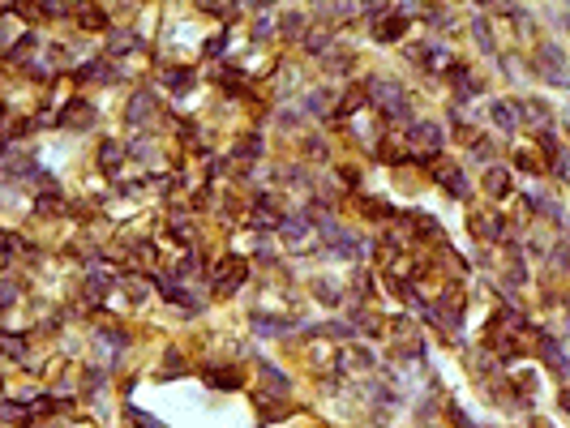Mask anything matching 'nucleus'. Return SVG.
<instances>
[{"label":"nucleus","mask_w":570,"mask_h":428,"mask_svg":"<svg viewBox=\"0 0 570 428\" xmlns=\"http://www.w3.org/2000/svg\"><path fill=\"white\" fill-rule=\"evenodd\" d=\"M408 142L420 150V155H437V150H442V129H437L433 120H416L412 129H408Z\"/></svg>","instance_id":"20e7f679"},{"label":"nucleus","mask_w":570,"mask_h":428,"mask_svg":"<svg viewBox=\"0 0 570 428\" xmlns=\"http://www.w3.org/2000/svg\"><path fill=\"white\" fill-rule=\"evenodd\" d=\"M253 330H258V334H292L296 325H292V321H279V317L258 313V317H253Z\"/></svg>","instance_id":"f8f14e48"},{"label":"nucleus","mask_w":570,"mask_h":428,"mask_svg":"<svg viewBox=\"0 0 570 428\" xmlns=\"http://www.w3.org/2000/svg\"><path fill=\"white\" fill-rule=\"evenodd\" d=\"M485 189H489L493 197H506V193H510V171H506V167H489Z\"/></svg>","instance_id":"ddd939ff"},{"label":"nucleus","mask_w":570,"mask_h":428,"mask_svg":"<svg viewBox=\"0 0 570 428\" xmlns=\"http://www.w3.org/2000/svg\"><path fill=\"white\" fill-rule=\"evenodd\" d=\"M326 43H330V31H326V26H313V31L305 35V47H309V52H326Z\"/></svg>","instance_id":"4be33fe9"},{"label":"nucleus","mask_w":570,"mask_h":428,"mask_svg":"<svg viewBox=\"0 0 570 428\" xmlns=\"http://www.w3.org/2000/svg\"><path fill=\"white\" fill-rule=\"evenodd\" d=\"M536 65H540V73H544L553 86H566V56H562V43H540V47H536Z\"/></svg>","instance_id":"7ed1b4c3"},{"label":"nucleus","mask_w":570,"mask_h":428,"mask_svg":"<svg viewBox=\"0 0 570 428\" xmlns=\"http://www.w3.org/2000/svg\"><path fill=\"white\" fill-rule=\"evenodd\" d=\"M356 13V0H321V17H335V22H343V17H352Z\"/></svg>","instance_id":"4468645a"},{"label":"nucleus","mask_w":570,"mask_h":428,"mask_svg":"<svg viewBox=\"0 0 570 428\" xmlns=\"http://www.w3.org/2000/svg\"><path fill=\"white\" fill-rule=\"evenodd\" d=\"M197 274H202V257H197V253L181 257V266H176V279H197Z\"/></svg>","instance_id":"b1692460"},{"label":"nucleus","mask_w":570,"mask_h":428,"mask_svg":"<svg viewBox=\"0 0 570 428\" xmlns=\"http://www.w3.org/2000/svg\"><path fill=\"white\" fill-rule=\"evenodd\" d=\"M78 22H82V26H86V31H99V26H108V17H103V13H99L94 5H82V13H78Z\"/></svg>","instance_id":"5701e85b"},{"label":"nucleus","mask_w":570,"mask_h":428,"mask_svg":"<svg viewBox=\"0 0 570 428\" xmlns=\"http://www.w3.org/2000/svg\"><path fill=\"white\" fill-rule=\"evenodd\" d=\"M206 382H210L215 390H236V382H240V377H236L232 368H206Z\"/></svg>","instance_id":"f3484780"},{"label":"nucleus","mask_w":570,"mask_h":428,"mask_svg":"<svg viewBox=\"0 0 570 428\" xmlns=\"http://www.w3.org/2000/svg\"><path fill=\"white\" fill-rule=\"evenodd\" d=\"M442 185H446V193H451V197H467L463 176H459V167H451V163H442Z\"/></svg>","instance_id":"dca6fc26"},{"label":"nucleus","mask_w":570,"mask_h":428,"mask_svg":"<svg viewBox=\"0 0 570 428\" xmlns=\"http://www.w3.org/2000/svg\"><path fill=\"white\" fill-rule=\"evenodd\" d=\"M390 5V0H360V9L369 13V17H382V9Z\"/></svg>","instance_id":"473e14b6"},{"label":"nucleus","mask_w":570,"mask_h":428,"mask_svg":"<svg viewBox=\"0 0 570 428\" xmlns=\"http://www.w3.org/2000/svg\"><path fill=\"white\" fill-rule=\"evenodd\" d=\"M219 82L228 86V90H244V73H240V69H223V73H219Z\"/></svg>","instance_id":"bb28decb"},{"label":"nucleus","mask_w":570,"mask_h":428,"mask_svg":"<svg viewBox=\"0 0 570 428\" xmlns=\"http://www.w3.org/2000/svg\"><path fill=\"white\" fill-rule=\"evenodd\" d=\"M472 31H476V39H480V52H493V31H489V22H472Z\"/></svg>","instance_id":"a878e982"},{"label":"nucleus","mask_w":570,"mask_h":428,"mask_svg":"<svg viewBox=\"0 0 570 428\" xmlns=\"http://www.w3.org/2000/svg\"><path fill=\"white\" fill-rule=\"evenodd\" d=\"M39 210H43V214H52V210H60V197H39Z\"/></svg>","instance_id":"4c0bfd02"},{"label":"nucleus","mask_w":570,"mask_h":428,"mask_svg":"<svg viewBox=\"0 0 570 428\" xmlns=\"http://www.w3.org/2000/svg\"><path fill=\"white\" fill-rule=\"evenodd\" d=\"M403 26H408V22H403L399 13H394V17H378V26H374V35H378V43H394V39L403 35Z\"/></svg>","instance_id":"1a4fd4ad"},{"label":"nucleus","mask_w":570,"mask_h":428,"mask_svg":"<svg viewBox=\"0 0 570 428\" xmlns=\"http://www.w3.org/2000/svg\"><path fill=\"white\" fill-rule=\"evenodd\" d=\"M206 13H232V0H202Z\"/></svg>","instance_id":"72a5a7b5"},{"label":"nucleus","mask_w":570,"mask_h":428,"mask_svg":"<svg viewBox=\"0 0 570 428\" xmlns=\"http://www.w3.org/2000/svg\"><path fill=\"white\" fill-rule=\"evenodd\" d=\"M0 416H5L9 424H26V420H31V407H17V402H0Z\"/></svg>","instance_id":"393cba45"},{"label":"nucleus","mask_w":570,"mask_h":428,"mask_svg":"<svg viewBox=\"0 0 570 428\" xmlns=\"http://www.w3.org/2000/svg\"><path fill=\"white\" fill-rule=\"evenodd\" d=\"M17 300V287L13 283H0V305H13Z\"/></svg>","instance_id":"c9c22d12"},{"label":"nucleus","mask_w":570,"mask_h":428,"mask_svg":"<svg viewBox=\"0 0 570 428\" xmlns=\"http://www.w3.org/2000/svg\"><path fill=\"white\" fill-rule=\"evenodd\" d=\"M189 86H193V73H189V69H171V73H167V90L185 94Z\"/></svg>","instance_id":"412c9836"},{"label":"nucleus","mask_w":570,"mask_h":428,"mask_svg":"<svg viewBox=\"0 0 570 428\" xmlns=\"http://www.w3.org/2000/svg\"><path fill=\"white\" fill-rule=\"evenodd\" d=\"M151 116H155V94L151 90H137L133 99H129V124H151Z\"/></svg>","instance_id":"39448f33"},{"label":"nucleus","mask_w":570,"mask_h":428,"mask_svg":"<svg viewBox=\"0 0 570 428\" xmlns=\"http://www.w3.org/2000/svg\"><path fill=\"white\" fill-rule=\"evenodd\" d=\"M108 287H112V279H108V270H99V266H94V270H90V279H86V291H90V296L99 300V296H103Z\"/></svg>","instance_id":"aec40b11"},{"label":"nucleus","mask_w":570,"mask_h":428,"mask_svg":"<svg viewBox=\"0 0 570 428\" xmlns=\"http://www.w3.org/2000/svg\"><path fill=\"white\" fill-rule=\"evenodd\" d=\"M60 120L73 124V129H86V124H94V108H86V103H69Z\"/></svg>","instance_id":"9b49d317"},{"label":"nucleus","mask_w":570,"mask_h":428,"mask_svg":"<svg viewBox=\"0 0 570 428\" xmlns=\"http://www.w3.org/2000/svg\"><path fill=\"white\" fill-rule=\"evenodd\" d=\"M270 31H275V17H270V13H262V22H258V26H253V35L262 39V35H270Z\"/></svg>","instance_id":"f704fd0d"},{"label":"nucleus","mask_w":570,"mask_h":428,"mask_svg":"<svg viewBox=\"0 0 570 428\" xmlns=\"http://www.w3.org/2000/svg\"><path fill=\"white\" fill-rule=\"evenodd\" d=\"M279 232H283V236H287L292 244H296V240L305 244V240L313 236V223H309L305 214H296V219H279Z\"/></svg>","instance_id":"423d86ee"},{"label":"nucleus","mask_w":570,"mask_h":428,"mask_svg":"<svg viewBox=\"0 0 570 428\" xmlns=\"http://www.w3.org/2000/svg\"><path fill=\"white\" fill-rule=\"evenodd\" d=\"M364 94L382 108V116H394V120L408 116V99H403L399 82H390V78H369V82H364Z\"/></svg>","instance_id":"f257e3e1"},{"label":"nucleus","mask_w":570,"mask_h":428,"mask_svg":"<svg viewBox=\"0 0 570 428\" xmlns=\"http://www.w3.org/2000/svg\"><path fill=\"white\" fill-rule=\"evenodd\" d=\"M549 112H553V108H549V103H540V99H532V103H523V120H528V124H536L540 133L549 129Z\"/></svg>","instance_id":"9d476101"},{"label":"nucleus","mask_w":570,"mask_h":428,"mask_svg":"<svg viewBox=\"0 0 570 428\" xmlns=\"http://www.w3.org/2000/svg\"><path fill=\"white\" fill-rule=\"evenodd\" d=\"M0 351H5V356H22V351H26V343H22V339H13V334H0Z\"/></svg>","instance_id":"cd10ccee"},{"label":"nucleus","mask_w":570,"mask_h":428,"mask_svg":"<svg viewBox=\"0 0 570 428\" xmlns=\"http://www.w3.org/2000/svg\"><path fill=\"white\" fill-rule=\"evenodd\" d=\"M240 283H244V262H240V257H223V262L215 266V274H210L215 296H232Z\"/></svg>","instance_id":"f03ea898"},{"label":"nucleus","mask_w":570,"mask_h":428,"mask_svg":"<svg viewBox=\"0 0 570 428\" xmlns=\"http://www.w3.org/2000/svg\"><path fill=\"white\" fill-rule=\"evenodd\" d=\"M253 228H279V214L270 210V206H266V210L258 206V214H253Z\"/></svg>","instance_id":"c85d7f7f"},{"label":"nucleus","mask_w":570,"mask_h":428,"mask_svg":"<svg viewBox=\"0 0 570 428\" xmlns=\"http://www.w3.org/2000/svg\"><path fill=\"white\" fill-rule=\"evenodd\" d=\"M120 159H125V146H116V142H103V146H99V167H103V171H116Z\"/></svg>","instance_id":"2eb2a0df"},{"label":"nucleus","mask_w":570,"mask_h":428,"mask_svg":"<svg viewBox=\"0 0 570 428\" xmlns=\"http://www.w3.org/2000/svg\"><path fill=\"white\" fill-rule=\"evenodd\" d=\"M493 124H498V129H514L519 124V116H514V103H493Z\"/></svg>","instance_id":"6ab92c4d"},{"label":"nucleus","mask_w":570,"mask_h":428,"mask_svg":"<svg viewBox=\"0 0 570 428\" xmlns=\"http://www.w3.org/2000/svg\"><path fill=\"white\" fill-rule=\"evenodd\" d=\"M129 296H133V300H142V296H146V287H142V279H129Z\"/></svg>","instance_id":"58836bf2"},{"label":"nucleus","mask_w":570,"mask_h":428,"mask_svg":"<svg viewBox=\"0 0 570 428\" xmlns=\"http://www.w3.org/2000/svg\"><path fill=\"white\" fill-rule=\"evenodd\" d=\"M236 155H240V159H253V155H262V146H258V137H244V142L236 146Z\"/></svg>","instance_id":"c756f323"},{"label":"nucleus","mask_w":570,"mask_h":428,"mask_svg":"<svg viewBox=\"0 0 570 428\" xmlns=\"http://www.w3.org/2000/svg\"><path fill=\"white\" fill-rule=\"evenodd\" d=\"M258 377H262L266 394H275V398H283V394H287V373H279L275 364H262V368H258Z\"/></svg>","instance_id":"0eeeda50"},{"label":"nucleus","mask_w":570,"mask_h":428,"mask_svg":"<svg viewBox=\"0 0 570 428\" xmlns=\"http://www.w3.org/2000/svg\"><path fill=\"white\" fill-rule=\"evenodd\" d=\"M5 5H9V0H0V9H5Z\"/></svg>","instance_id":"ea45409f"},{"label":"nucleus","mask_w":570,"mask_h":428,"mask_svg":"<svg viewBox=\"0 0 570 428\" xmlns=\"http://www.w3.org/2000/svg\"><path fill=\"white\" fill-rule=\"evenodd\" d=\"M472 155H476L480 163H489V159H493V146H489V142H476V150H472Z\"/></svg>","instance_id":"e433bc0d"},{"label":"nucleus","mask_w":570,"mask_h":428,"mask_svg":"<svg viewBox=\"0 0 570 428\" xmlns=\"http://www.w3.org/2000/svg\"><path fill=\"white\" fill-rule=\"evenodd\" d=\"M305 108H309L313 116H330V108H335V94H330V90H313Z\"/></svg>","instance_id":"a211bd4d"},{"label":"nucleus","mask_w":570,"mask_h":428,"mask_svg":"<svg viewBox=\"0 0 570 428\" xmlns=\"http://www.w3.org/2000/svg\"><path fill=\"white\" fill-rule=\"evenodd\" d=\"M451 420H455V428H476V424H472V416H467L463 407H455V402H451Z\"/></svg>","instance_id":"2f4dec72"},{"label":"nucleus","mask_w":570,"mask_h":428,"mask_svg":"<svg viewBox=\"0 0 570 428\" xmlns=\"http://www.w3.org/2000/svg\"><path fill=\"white\" fill-rule=\"evenodd\" d=\"M540 360L549 364L558 377L566 373V356H562V347H558V339H549V334H540Z\"/></svg>","instance_id":"6e6552de"},{"label":"nucleus","mask_w":570,"mask_h":428,"mask_svg":"<svg viewBox=\"0 0 570 428\" xmlns=\"http://www.w3.org/2000/svg\"><path fill=\"white\" fill-rule=\"evenodd\" d=\"M129 47H133V35H129V31H125V35H120V31L112 35V52H116V56H120V52H129Z\"/></svg>","instance_id":"7c9ffc66"}]
</instances>
